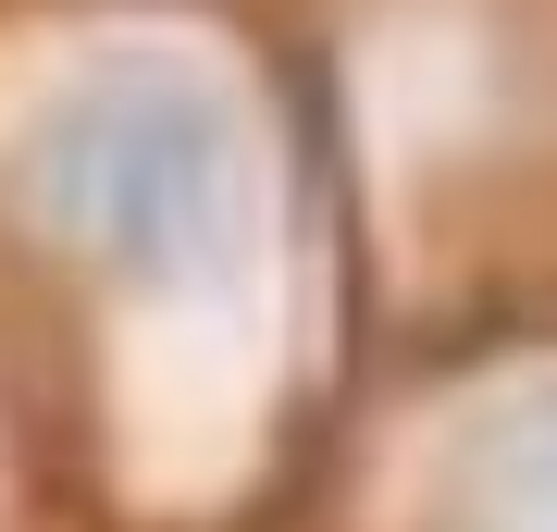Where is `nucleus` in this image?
Masks as SVG:
<instances>
[{
    "instance_id": "nucleus-1",
    "label": "nucleus",
    "mask_w": 557,
    "mask_h": 532,
    "mask_svg": "<svg viewBox=\"0 0 557 532\" xmlns=\"http://www.w3.org/2000/svg\"><path fill=\"white\" fill-rule=\"evenodd\" d=\"M186 25H137L38 112V211L137 285H236L273 236V137Z\"/></svg>"
},
{
    "instance_id": "nucleus-2",
    "label": "nucleus",
    "mask_w": 557,
    "mask_h": 532,
    "mask_svg": "<svg viewBox=\"0 0 557 532\" xmlns=\"http://www.w3.org/2000/svg\"><path fill=\"white\" fill-rule=\"evenodd\" d=\"M434 520L446 532H557V372L483 396V409L458 421Z\"/></svg>"
}]
</instances>
